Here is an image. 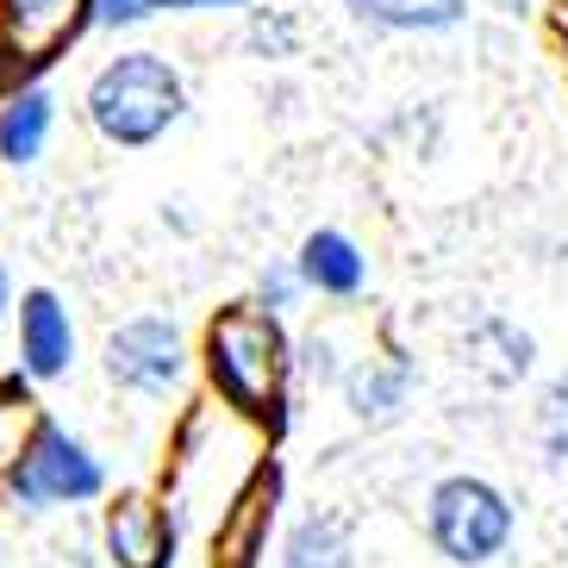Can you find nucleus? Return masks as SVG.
<instances>
[{
	"label": "nucleus",
	"mask_w": 568,
	"mask_h": 568,
	"mask_svg": "<svg viewBox=\"0 0 568 568\" xmlns=\"http://www.w3.org/2000/svg\"><path fill=\"white\" fill-rule=\"evenodd\" d=\"M182 106H187L182 75L156 51H125L88 82V119H94V132L106 144H125V151L156 144L182 119Z\"/></svg>",
	"instance_id": "f257e3e1"
},
{
	"label": "nucleus",
	"mask_w": 568,
	"mask_h": 568,
	"mask_svg": "<svg viewBox=\"0 0 568 568\" xmlns=\"http://www.w3.org/2000/svg\"><path fill=\"white\" fill-rule=\"evenodd\" d=\"M425 531L432 544L444 550V562L456 568H481L506 550V537H513V506L494 481L481 475H444L432 487V500H425Z\"/></svg>",
	"instance_id": "f03ea898"
},
{
	"label": "nucleus",
	"mask_w": 568,
	"mask_h": 568,
	"mask_svg": "<svg viewBox=\"0 0 568 568\" xmlns=\"http://www.w3.org/2000/svg\"><path fill=\"white\" fill-rule=\"evenodd\" d=\"M206 363H213V382L232 394L244 413H263L268 394H275V375H282V332L275 318L256 306V313H232L213 325V344H206Z\"/></svg>",
	"instance_id": "7ed1b4c3"
},
{
	"label": "nucleus",
	"mask_w": 568,
	"mask_h": 568,
	"mask_svg": "<svg viewBox=\"0 0 568 568\" xmlns=\"http://www.w3.org/2000/svg\"><path fill=\"white\" fill-rule=\"evenodd\" d=\"M101 463L88 456V444L63 432V425H38L26 456L13 468V500L44 513V506H63V500H94L101 494Z\"/></svg>",
	"instance_id": "20e7f679"
},
{
	"label": "nucleus",
	"mask_w": 568,
	"mask_h": 568,
	"mask_svg": "<svg viewBox=\"0 0 568 568\" xmlns=\"http://www.w3.org/2000/svg\"><path fill=\"white\" fill-rule=\"evenodd\" d=\"M106 375L132 394H169V387L187 375V344L169 318L144 313L125 318L113 337H106Z\"/></svg>",
	"instance_id": "39448f33"
},
{
	"label": "nucleus",
	"mask_w": 568,
	"mask_h": 568,
	"mask_svg": "<svg viewBox=\"0 0 568 568\" xmlns=\"http://www.w3.org/2000/svg\"><path fill=\"white\" fill-rule=\"evenodd\" d=\"M19 356H26L32 382H57L75 363V325H69V306L51 287H32L19 301Z\"/></svg>",
	"instance_id": "423d86ee"
},
{
	"label": "nucleus",
	"mask_w": 568,
	"mask_h": 568,
	"mask_svg": "<svg viewBox=\"0 0 568 568\" xmlns=\"http://www.w3.org/2000/svg\"><path fill=\"white\" fill-rule=\"evenodd\" d=\"M106 544L125 568H163L169 550H175V531L151 500H119L106 513Z\"/></svg>",
	"instance_id": "0eeeda50"
},
{
	"label": "nucleus",
	"mask_w": 568,
	"mask_h": 568,
	"mask_svg": "<svg viewBox=\"0 0 568 568\" xmlns=\"http://www.w3.org/2000/svg\"><path fill=\"white\" fill-rule=\"evenodd\" d=\"M294 268H301L306 287H318V294H337V301H344V294H356V287H363V275H368L363 251H356L344 232H332V225L306 237L301 256H294Z\"/></svg>",
	"instance_id": "6e6552de"
},
{
	"label": "nucleus",
	"mask_w": 568,
	"mask_h": 568,
	"mask_svg": "<svg viewBox=\"0 0 568 568\" xmlns=\"http://www.w3.org/2000/svg\"><path fill=\"white\" fill-rule=\"evenodd\" d=\"M51 88H26V94H13V101L0 106V156L13 169L38 163L44 156V138H51Z\"/></svg>",
	"instance_id": "1a4fd4ad"
},
{
	"label": "nucleus",
	"mask_w": 568,
	"mask_h": 568,
	"mask_svg": "<svg viewBox=\"0 0 568 568\" xmlns=\"http://www.w3.org/2000/svg\"><path fill=\"white\" fill-rule=\"evenodd\" d=\"M351 13L387 32H444L468 13V0H351Z\"/></svg>",
	"instance_id": "9d476101"
},
{
	"label": "nucleus",
	"mask_w": 568,
	"mask_h": 568,
	"mask_svg": "<svg viewBox=\"0 0 568 568\" xmlns=\"http://www.w3.org/2000/svg\"><path fill=\"white\" fill-rule=\"evenodd\" d=\"M282 568H351V531L332 513H313L287 531Z\"/></svg>",
	"instance_id": "9b49d317"
},
{
	"label": "nucleus",
	"mask_w": 568,
	"mask_h": 568,
	"mask_svg": "<svg viewBox=\"0 0 568 568\" xmlns=\"http://www.w3.org/2000/svg\"><path fill=\"white\" fill-rule=\"evenodd\" d=\"M406 382H413L406 368H382V363L351 368V375H344L351 413H356V418H375V425H382V418H394V413L406 406Z\"/></svg>",
	"instance_id": "f8f14e48"
},
{
	"label": "nucleus",
	"mask_w": 568,
	"mask_h": 568,
	"mask_svg": "<svg viewBox=\"0 0 568 568\" xmlns=\"http://www.w3.org/2000/svg\"><path fill=\"white\" fill-rule=\"evenodd\" d=\"M475 344H494L500 356H481V368H487V382L494 387H506V382H518L525 368H531V332H518V325H506V318H487L481 332H475Z\"/></svg>",
	"instance_id": "ddd939ff"
},
{
	"label": "nucleus",
	"mask_w": 568,
	"mask_h": 568,
	"mask_svg": "<svg viewBox=\"0 0 568 568\" xmlns=\"http://www.w3.org/2000/svg\"><path fill=\"white\" fill-rule=\"evenodd\" d=\"M75 0H7V26H13L19 44H51L63 32V19Z\"/></svg>",
	"instance_id": "4468645a"
},
{
	"label": "nucleus",
	"mask_w": 568,
	"mask_h": 568,
	"mask_svg": "<svg viewBox=\"0 0 568 568\" xmlns=\"http://www.w3.org/2000/svg\"><path fill=\"white\" fill-rule=\"evenodd\" d=\"M537 444L550 463H568V375H556L537 400Z\"/></svg>",
	"instance_id": "2eb2a0df"
},
{
	"label": "nucleus",
	"mask_w": 568,
	"mask_h": 568,
	"mask_svg": "<svg viewBox=\"0 0 568 568\" xmlns=\"http://www.w3.org/2000/svg\"><path fill=\"white\" fill-rule=\"evenodd\" d=\"M301 268L294 263H268L263 268V282H256V301H263V313H287V306L301 301Z\"/></svg>",
	"instance_id": "dca6fc26"
},
{
	"label": "nucleus",
	"mask_w": 568,
	"mask_h": 568,
	"mask_svg": "<svg viewBox=\"0 0 568 568\" xmlns=\"http://www.w3.org/2000/svg\"><path fill=\"white\" fill-rule=\"evenodd\" d=\"M138 19H144L138 0H101V7H94V26H138Z\"/></svg>",
	"instance_id": "f3484780"
},
{
	"label": "nucleus",
	"mask_w": 568,
	"mask_h": 568,
	"mask_svg": "<svg viewBox=\"0 0 568 568\" xmlns=\"http://www.w3.org/2000/svg\"><path fill=\"white\" fill-rule=\"evenodd\" d=\"M138 7H144V13H194V7H244V0H138Z\"/></svg>",
	"instance_id": "a211bd4d"
},
{
	"label": "nucleus",
	"mask_w": 568,
	"mask_h": 568,
	"mask_svg": "<svg viewBox=\"0 0 568 568\" xmlns=\"http://www.w3.org/2000/svg\"><path fill=\"white\" fill-rule=\"evenodd\" d=\"M306 368H313V375H332V344H325V337L306 344Z\"/></svg>",
	"instance_id": "6ab92c4d"
},
{
	"label": "nucleus",
	"mask_w": 568,
	"mask_h": 568,
	"mask_svg": "<svg viewBox=\"0 0 568 568\" xmlns=\"http://www.w3.org/2000/svg\"><path fill=\"white\" fill-rule=\"evenodd\" d=\"M7 306H13V282H7V268H0V325H7Z\"/></svg>",
	"instance_id": "aec40b11"
}]
</instances>
